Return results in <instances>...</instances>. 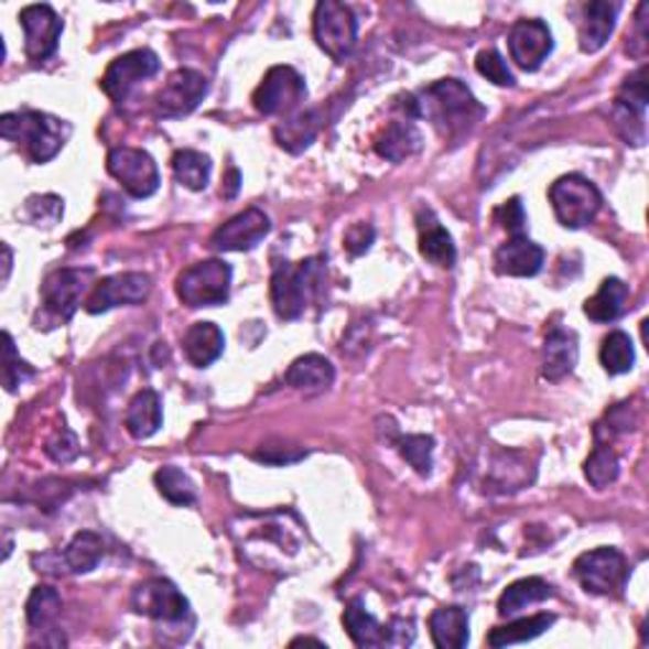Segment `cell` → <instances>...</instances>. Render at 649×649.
<instances>
[{
    "label": "cell",
    "mask_w": 649,
    "mask_h": 649,
    "mask_svg": "<svg viewBox=\"0 0 649 649\" xmlns=\"http://www.w3.org/2000/svg\"><path fill=\"white\" fill-rule=\"evenodd\" d=\"M578 364V338L566 327H551L543 343V378L545 381H563Z\"/></svg>",
    "instance_id": "d6986e66"
},
{
    "label": "cell",
    "mask_w": 649,
    "mask_h": 649,
    "mask_svg": "<svg viewBox=\"0 0 649 649\" xmlns=\"http://www.w3.org/2000/svg\"><path fill=\"white\" fill-rule=\"evenodd\" d=\"M548 198H551L559 224L566 226V229H584L598 216L604 204L596 185L578 173L561 175L548 191Z\"/></svg>",
    "instance_id": "8992f818"
},
{
    "label": "cell",
    "mask_w": 649,
    "mask_h": 649,
    "mask_svg": "<svg viewBox=\"0 0 649 649\" xmlns=\"http://www.w3.org/2000/svg\"><path fill=\"white\" fill-rule=\"evenodd\" d=\"M312 36L333 62H348L358 44L356 13L338 0H320L312 13Z\"/></svg>",
    "instance_id": "277c9868"
},
{
    "label": "cell",
    "mask_w": 649,
    "mask_h": 649,
    "mask_svg": "<svg viewBox=\"0 0 649 649\" xmlns=\"http://www.w3.org/2000/svg\"><path fill=\"white\" fill-rule=\"evenodd\" d=\"M327 277V261L323 257L302 259L300 264L280 261L269 282V294L277 317L298 320L315 298H320Z\"/></svg>",
    "instance_id": "3957f363"
},
{
    "label": "cell",
    "mask_w": 649,
    "mask_h": 649,
    "mask_svg": "<svg viewBox=\"0 0 649 649\" xmlns=\"http://www.w3.org/2000/svg\"><path fill=\"white\" fill-rule=\"evenodd\" d=\"M305 97L307 84L298 69H292V66H272L255 89L251 102H255L259 115L277 117L294 112V109L305 102Z\"/></svg>",
    "instance_id": "30bf717a"
},
{
    "label": "cell",
    "mask_w": 649,
    "mask_h": 649,
    "mask_svg": "<svg viewBox=\"0 0 649 649\" xmlns=\"http://www.w3.org/2000/svg\"><path fill=\"white\" fill-rule=\"evenodd\" d=\"M475 69L483 74L487 82L497 84V87H516V77H512L508 62H505L500 52L495 48H485L475 58Z\"/></svg>",
    "instance_id": "60d3db41"
},
{
    "label": "cell",
    "mask_w": 649,
    "mask_h": 649,
    "mask_svg": "<svg viewBox=\"0 0 649 649\" xmlns=\"http://www.w3.org/2000/svg\"><path fill=\"white\" fill-rule=\"evenodd\" d=\"M95 282V269H54L41 284V302H44V315L54 325L69 323L77 315L84 292Z\"/></svg>",
    "instance_id": "ba28073f"
},
{
    "label": "cell",
    "mask_w": 649,
    "mask_h": 649,
    "mask_svg": "<svg viewBox=\"0 0 649 649\" xmlns=\"http://www.w3.org/2000/svg\"><path fill=\"white\" fill-rule=\"evenodd\" d=\"M307 452L302 450H292V446H284V452L280 446H264V450H259L255 454V459L259 462H267V465H292V462H298L305 457Z\"/></svg>",
    "instance_id": "bcb514c9"
},
{
    "label": "cell",
    "mask_w": 649,
    "mask_h": 649,
    "mask_svg": "<svg viewBox=\"0 0 649 649\" xmlns=\"http://www.w3.org/2000/svg\"><path fill=\"white\" fill-rule=\"evenodd\" d=\"M132 609L155 621H183L191 614V604L179 586L167 578H148L134 586Z\"/></svg>",
    "instance_id": "4fadbf2b"
},
{
    "label": "cell",
    "mask_w": 649,
    "mask_h": 649,
    "mask_svg": "<svg viewBox=\"0 0 649 649\" xmlns=\"http://www.w3.org/2000/svg\"><path fill=\"white\" fill-rule=\"evenodd\" d=\"M102 555H105L102 536H97L95 530H79L58 559L64 561V566L69 573H89L97 569V563L102 561Z\"/></svg>",
    "instance_id": "4dcf8cb0"
},
{
    "label": "cell",
    "mask_w": 649,
    "mask_h": 649,
    "mask_svg": "<svg viewBox=\"0 0 649 649\" xmlns=\"http://www.w3.org/2000/svg\"><path fill=\"white\" fill-rule=\"evenodd\" d=\"M23 36H26V56L33 64L48 62L56 54L58 41L64 33V21L52 6L36 3L26 6L19 15Z\"/></svg>",
    "instance_id": "5bb4252c"
},
{
    "label": "cell",
    "mask_w": 649,
    "mask_h": 649,
    "mask_svg": "<svg viewBox=\"0 0 649 649\" xmlns=\"http://www.w3.org/2000/svg\"><path fill=\"white\" fill-rule=\"evenodd\" d=\"M409 117H421L432 122L444 140L457 142L477 128V122L487 115V109L477 102V97L459 79H440L421 89L419 95H409L401 105Z\"/></svg>",
    "instance_id": "6da1fadb"
},
{
    "label": "cell",
    "mask_w": 649,
    "mask_h": 649,
    "mask_svg": "<svg viewBox=\"0 0 649 649\" xmlns=\"http://www.w3.org/2000/svg\"><path fill=\"white\" fill-rule=\"evenodd\" d=\"M150 290H153V280L145 272H122L105 277V280H99L91 286L87 300H84V310L89 315H102V312L122 305H142L150 298Z\"/></svg>",
    "instance_id": "8fae6325"
},
{
    "label": "cell",
    "mask_w": 649,
    "mask_h": 649,
    "mask_svg": "<svg viewBox=\"0 0 649 649\" xmlns=\"http://www.w3.org/2000/svg\"><path fill=\"white\" fill-rule=\"evenodd\" d=\"M543 247L530 241L526 234L510 236V239L495 251V272L502 277H536L543 269Z\"/></svg>",
    "instance_id": "ac0fdd59"
},
{
    "label": "cell",
    "mask_w": 649,
    "mask_h": 649,
    "mask_svg": "<svg viewBox=\"0 0 649 649\" xmlns=\"http://www.w3.org/2000/svg\"><path fill=\"white\" fill-rule=\"evenodd\" d=\"M173 175L183 188L188 191H206L210 179V158L198 153V150H179L171 160Z\"/></svg>",
    "instance_id": "d6a6232c"
},
{
    "label": "cell",
    "mask_w": 649,
    "mask_h": 649,
    "mask_svg": "<svg viewBox=\"0 0 649 649\" xmlns=\"http://www.w3.org/2000/svg\"><path fill=\"white\" fill-rule=\"evenodd\" d=\"M619 6L606 3V0H594V3L584 6V21L578 26V48L584 54L602 52L609 41L614 23H617Z\"/></svg>",
    "instance_id": "44dd1931"
},
{
    "label": "cell",
    "mask_w": 649,
    "mask_h": 649,
    "mask_svg": "<svg viewBox=\"0 0 649 649\" xmlns=\"http://www.w3.org/2000/svg\"><path fill=\"white\" fill-rule=\"evenodd\" d=\"M376 239V229L366 221L360 224H353L348 231L343 236V247L348 249L350 257H364L366 251L370 249V244Z\"/></svg>",
    "instance_id": "f6af8a7d"
},
{
    "label": "cell",
    "mask_w": 649,
    "mask_h": 649,
    "mask_svg": "<svg viewBox=\"0 0 649 649\" xmlns=\"http://www.w3.org/2000/svg\"><path fill=\"white\" fill-rule=\"evenodd\" d=\"M239 185H241V173L236 171V167H229V175H226L224 181V198H236V193H239Z\"/></svg>",
    "instance_id": "681fc988"
},
{
    "label": "cell",
    "mask_w": 649,
    "mask_h": 649,
    "mask_svg": "<svg viewBox=\"0 0 649 649\" xmlns=\"http://www.w3.org/2000/svg\"><path fill=\"white\" fill-rule=\"evenodd\" d=\"M598 360H602V366L609 376L629 374L635 368V343H631L627 333L614 331L604 338L602 350H598Z\"/></svg>",
    "instance_id": "836d02e7"
},
{
    "label": "cell",
    "mask_w": 649,
    "mask_h": 649,
    "mask_svg": "<svg viewBox=\"0 0 649 649\" xmlns=\"http://www.w3.org/2000/svg\"><path fill=\"white\" fill-rule=\"evenodd\" d=\"M3 343H6V350H3V386L8 393H15L19 391V386H23L33 378V370L26 360L19 356V350H15V343H13V335L11 333H3Z\"/></svg>",
    "instance_id": "f35d334b"
},
{
    "label": "cell",
    "mask_w": 649,
    "mask_h": 649,
    "mask_svg": "<svg viewBox=\"0 0 649 649\" xmlns=\"http://www.w3.org/2000/svg\"><path fill=\"white\" fill-rule=\"evenodd\" d=\"M432 642L440 649H462L469 642V614L462 606H440L429 617Z\"/></svg>",
    "instance_id": "cb8c5ba5"
},
{
    "label": "cell",
    "mask_w": 649,
    "mask_h": 649,
    "mask_svg": "<svg viewBox=\"0 0 649 649\" xmlns=\"http://www.w3.org/2000/svg\"><path fill=\"white\" fill-rule=\"evenodd\" d=\"M421 145H424V138L411 120H393L374 142L378 158L389 160V163H403V160L414 158Z\"/></svg>",
    "instance_id": "603a6c76"
},
{
    "label": "cell",
    "mask_w": 649,
    "mask_h": 649,
    "mask_svg": "<svg viewBox=\"0 0 649 649\" xmlns=\"http://www.w3.org/2000/svg\"><path fill=\"white\" fill-rule=\"evenodd\" d=\"M160 72V58L150 48H134L122 56H117L112 64L107 66L102 77V91L120 107L128 102L130 91L138 87L140 82L155 77Z\"/></svg>",
    "instance_id": "7c38bea8"
},
{
    "label": "cell",
    "mask_w": 649,
    "mask_h": 649,
    "mask_svg": "<svg viewBox=\"0 0 649 649\" xmlns=\"http://www.w3.org/2000/svg\"><path fill=\"white\" fill-rule=\"evenodd\" d=\"M272 229L269 216L261 208H247L218 226L210 236V247L216 251H251L257 249Z\"/></svg>",
    "instance_id": "e0dca14e"
},
{
    "label": "cell",
    "mask_w": 649,
    "mask_h": 649,
    "mask_svg": "<svg viewBox=\"0 0 649 649\" xmlns=\"http://www.w3.org/2000/svg\"><path fill=\"white\" fill-rule=\"evenodd\" d=\"M411 642H414V621L393 619L389 624V645L391 647H409Z\"/></svg>",
    "instance_id": "7dc6e473"
},
{
    "label": "cell",
    "mask_w": 649,
    "mask_h": 649,
    "mask_svg": "<svg viewBox=\"0 0 649 649\" xmlns=\"http://www.w3.org/2000/svg\"><path fill=\"white\" fill-rule=\"evenodd\" d=\"M125 426L132 440H150L163 426V403L153 389H142L132 396L125 411Z\"/></svg>",
    "instance_id": "d4e9b609"
},
{
    "label": "cell",
    "mask_w": 649,
    "mask_h": 649,
    "mask_svg": "<svg viewBox=\"0 0 649 649\" xmlns=\"http://www.w3.org/2000/svg\"><path fill=\"white\" fill-rule=\"evenodd\" d=\"M629 302V286L619 277H606L594 298L584 302V315L594 323H614L624 315Z\"/></svg>",
    "instance_id": "4316f807"
},
{
    "label": "cell",
    "mask_w": 649,
    "mask_h": 649,
    "mask_svg": "<svg viewBox=\"0 0 649 649\" xmlns=\"http://www.w3.org/2000/svg\"><path fill=\"white\" fill-rule=\"evenodd\" d=\"M224 345H226V338L221 327L214 323H196L191 325L183 335L185 358H188L191 366L196 368H208L210 364H216V360L224 356Z\"/></svg>",
    "instance_id": "484cf974"
},
{
    "label": "cell",
    "mask_w": 649,
    "mask_h": 649,
    "mask_svg": "<svg viewBox=\"0 0 649 649\" xmlns=\"http://www.w3.org/2000/svg\"><path fill=\"white\" fill-rule=\"evenodd\" d=\"M3 257H6V272H3V282H8V277H11V261H13V251L8 244H3Z\"/></svg>",
    "instance_id": "f907efd6"
},
{
    "label": "cell",
    "mask_w": 649,
    "mask_h": 649,
    "mask_svg": "<svg viewBox=\"0 0 649 649\" xmlns=\"http://www.w3.org/2000/svg\"><path fill=\"white\" fill-rule=\"evenodd\" d=\"M649 102V89H647V66H639V69L631 74V77L624 79V84L617 91V99L614 105L627 107L631 112L645 115Z\"/></svg>",
    "instance_id": "ab89813d"
},
{
    "label": "cell",
    "mask_w": 649,
    "mask_h": 649,
    "mask_svg": "<svg viewBox=\"0 0 649 649\" xmlns=\"http://www.w3.org/2000/svg\"><path fill=\"white\" fill-rule=\"evenodd\" d=\"M208 91V79L196 69H179L173 72L163 89L155 97V109L160 117H185L191 115Z\"/></svg>",
    "instance_id": "9a60e30c"
},
{
    "label": "cell",
    "mask_w": 649,
    "mask_h": 649,
    "mask_svg": "<svg viewBox=\"0 0 649 649\" xmlns=\"http://www.w3.org/2000/svg\"><path fill=\"white\" fill-rule=\"evenodd\" d=\"M317 132H320V115L315 112V109H307V112H298L277 125L274 138L286 153L298 155L315 142Z\"/></svg>",
    "instance_id": "f546056e"
},
{
    "label": "cell",
    "mask_w": 649,
    "mask_h": 649,
    "mask_svg": "<svg viewBox=\"0 0 649 649\" xmlns=\"http://www.w3.org/2000/svg\"><path fill=\"white\" fill-rule=\"evenodd\" d=\"M551 596H553V586L548 584V581H543L541 576L520 578L500 594V602H497V614H500V617H516V614L526 609V606L541 604Z\"/></svg>",
    "instance_id": "f1b7e54d"
},
{
    "label": "cell",
    "mask_w": 649,
    "mask_h": 649,
    "mask_svg": "<svg viewBox=\"0 0 649 649\" xmlns=\"http://www.w3.org/2000/svg\"><path fill=\"white\" fill-rule=\"evenodd\" d=\"M107 173L130 193L132 198H150L160 188V171L153 155L140 148H112L107 153Z\"/></svg>",
    "instance_id": "9c48e42d"
},
{
    "label": "cell",
    "mask_w": 649,
    "mask_h": 649,
    "mask_svg": "<svg viewBox=\"0 0 649 649\" xmlns=\"http://www.w3.org/2000/svg\"><path fill=\"white\" fill-rule=\"evenodd\" d=\"M573 576L578 578V584L584 586V592L596 596H619L627 586L629 566L624 553L617 548L602 545L594 551L581 553L573 561Z\"/></svg>",
    "instance_id": "52a82bcc"
},
{
    "label": "cell",
    "mask_w": 649,
    "mask_h": 649,
    "mask_svg": "<svg viewBox=\"0 0 649 649\" xmlns=\"http://www.w3.org/2000/svg\"><path fill=\"white\" fill-rule=\"evenodd\" d=\"M495 221L502 226L505 231L510 236H522L526 234L528 226V216L526 208H522V201L518 196H512L510 201H505L500 208H495Z\"/></svg>",
    "instance_id": "ee69618b"
},
{
    "label": "cell",
    "mask_w": 649,
    "mask_h": 649,
    "mask_svg": "<svg viewBox=\"0 0 649 649\" xmlns=\"http://www.w3.org/2000/svg\"><path fill=\"white\" fill-rule=\"evenodd\" d=\"M606 421H609V432H614V434H621V432H629V429H635V417H631L629 403H619V407H614L609 414H606Z\"/></svg>",
    "instance_id": "c3c4849f"
},
{
    "label": "cell",
    "mask_w": 649,
    "mask_h": 649,
    "mask_svg": "<svg viewBox=\"0 0 649 649\" xmlns=\"http://www.w3.org/2000/svg\"><path fill=\"white\" fill-rule=\"evenodd\" d=\"M231 267L224 259H206L183 269L175 282V292L185 307H216L229 302Z\"/></svg>",
    "instance_id": "5b68a950"
},
{
    "label": "cell",
    "mask_w": 649,
    "mask_h": 649,
    "mask_svg": "<svg viewBox=\"0 0 649 649\" xmlns=\"http://www.w3.org/2000/svg\"><path fill=\"white\" fill-rule=\"evenodd\" d=\"M155 487L171 505H181L183 508V505L196 502V487H193L191 477L173 465L160 467L155 472Z\"/></svg>",
    "instance_id": "e575fe53"
},
{
    "label": "cell",
    "mask_w": 649,
    "mask_h": 649,
    "mask_svg": "<svg viewBox=\"0 0 649 649\" xmlns=\"http://www.w3.org/2000/svg\"><path fill=\"white\" fill-rule=\"evenodd\" d=\"M0 134L23 148L33 163L44 165L62 153L72 134V125L54 115L23 109V112H6L0 117Z\"/></svg>",
    "instance_id": "7a4b0ae2"
},
{
    "label": "cell",
    "mask_w": 649,
    "mask_h": 649,
    "mask_svg": "<svg viewBox=\"0 0 649 649\" xmlns=\"http://www.w3.org/2000/svg\"><path fill=\"white\" fill-rule=\"evenodd\" d=\"M58 612H62V596L52 586H36L26 602V619L29 627L44 629L52 624Z\"/></svg>",
    "instance_id": "8d00e7d4"
},
{
    "label": "cell",
    "mask_w": 649,
    "mask_h": 649,
    "mask_svg": "<svg viewBox=\"0 0 649 649\" xmlns=\"http://www.w3.org/2000/svg\"><path fill=\"white\" fill-rule=\"evenodd\" d=\"M298 645H317V647H323V642H320V639H315V637H298V639H292V647H298Z\"/></svg>",
    "instance_id": "816d5d0a"
},
{
    "label": "cell",
    "mask_w": 649,
    "mask_h": 649,
    "mask_svg": "<svg viewBox=\"0 0 649 649\" xmlns=\"http://www.w3.org/2000/svg\"><path fill=\"white\" fill-rule=\"evenodd\" d=\"M401 457L414 467L421 477L432 475L434 467V436L429 434H407L399 436Z\"/></svg>",
    "instance_id": "74e56055"
},
{
    "label": "cell",
    "mask_w": 649,
    "mask_h": 649,
    "mask_svg": "<svg viewBox=\"0 0 649 649\" xmlns=\"http://www.w3.org/2000/svg\"><path fill=\"white\" fill-rule=\"evenodd\" d=\"M508 48L522 72H538L553 52L551 29L541 19H522L508 33Z\"/></svg>",
    "instance_id": "2e32d148"
},
{
    "label": "cell",
    "mask_w": 649,
    "mask_h": 649,
    "mask_svg": "<svg viewBox=\"0 0 649 649\" xmlns=\"http://www.w3.org/2000/svg\"><path fill=\"white\" fill-rule=\"evenodd\" d=\"M343 627L358 647H389V627L378 624L374 614L366 612L360 598H353V602L345 606Z\"/></svg>",
    "instance_id": "83f0119b"
},
{
    "label": "cell",
    "mask_w": 649,
    "mask_h": 649,
    "mask_svg": "<svg viewBox=\"0 0 649 649\" xmlns=\"http://www.w3.org/2000/svg\"><path fill=\"white\" fill-rule=\"evenodd\" d=\"M553 624H555L553 614H536V617L516 619V621L505 624V627H495L490 635H487V645L500 649V647L530 642V639L541 637L543 631L551 629Z\"/></svg>",
    "instance_id": "1f68e13d"
},
{
    "label": "cell",
    "mask_w": 649,
    "mask_h": 649,
    "mask_svg": "<svg viewBox=\"0 0 649 649\" xmlns=\"http://www.w3.org/2000/svg\"><path fill=\"white\" fill-rule=\"evenodd\" d=\"M46 457L54 459L56 465H69V462H74L79 457V440L77 434L72 432V429H56V432L48 436V442L44 446Z\"/></svg>",
    "instance_id": "b9f144b4"
},
{
    "label": "cell",
    "mask_w": 649,
    "mask_h": 649,
    "mask_svg": "<svg viewBox=\"0 0 649 649\" xmlns=\"http://www.w3.org/2000/svg\"><path fill=\"white\" fill-rule=\"evenodd\" d=\"M26 216L36 226H54L64 216V201L58 196H31L26 201Z\"/></svg>",
    "instance_id": "7bdbcfd3"
},
{
    "label": "cell",
    "mask_w": 649,
    "mask_h": 649,
    "mask_svg": "<svg viewBox=\"0 0 649 649\" xmlns=\"http://www.w3.org/2000/svg\"><path fill=\"white\" fill-rule=\"evenodd\" d=\"M584 475H586L588 483L596 487V490H604V487L617 483L619 457L614 454L609 444H604V442L596 444V450L588 454V459L584 465Z\"/></svg>",
    "instance_id": "d590c367"
},
{
    "label": "cell",
    "mask_w": 649,
    "mask_h": 649,
    "mask_svg": "<svg viewBox=\"0 0 649 649\" xmlns=\"http://www.w3.org/2000/svg\"><path fill=\"white\" fill-rule=\"evenodd\" d=\"M419 224V251L429 264L452 269L457 261V247H454L452 234L440 224V218L434 216V210L421 208L417 216Z\"/></svg>",
    "instance_id": "ffe728a7"
},
{
    "label": "cell",
    "mask_w": 649,
    "mask_h": 649,
    "mask_svg": "<svg viewBox=\"0 0 649 649\" xmlns=\"http://www.w3.org/2000/svg\"><path fill=\"white\" fill-rule=\"evenodd\" d=\"M333 381H335L333 364L325 356H317V353L300 356L284 374V383L290 386V389L305 391V393H320L331 389Z\"/></svg>",
    "instance_id": "7402d4cb"
}]
</instances>
